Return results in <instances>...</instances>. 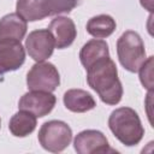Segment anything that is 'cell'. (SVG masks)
I'll return each instance as SVG.
<instances>
[{
	"label": "cell",
	"mask_w": 154,
	"mask_h": 154,
	"mask_svg": "<svg viewBox=\"0 0 154 154\" xmlns=\"http://www.w3.org/2000/svg\"><path fill=\"white\" fill-rule=\"evenodd\" d=\"M87 70V82L99 95L102 102L117 105L123 97V85L118 77L116 63L109 58H102L90 65Z\"/></svg>",
	"instance_id": "6da1fadb"
},
{
	"label": "cell",
	"mask_w": 154,
	"mask_h": 154,
	"mask_svg": "<svg viewBox=\"0 0 154 154\" xmlns=\"http://www.w3.org/2000/svg\"><path fill=\"white\" fill-rule=\"evenodd\" d=\"M108 128L116 138L126 147L138 144L144 135V128L137 112L130 107L114 109L109 114Z\"/></svg>",
	"instance_id": "7a4b0ae2"
},
{
	"label": "cell",
	"mask_w": 154,
	"mask_h": 154,
	"mask_svg": "<svg viewBox=\"0 0 154 154\" xmlns=\"http://www.w3.org/2000/svg\"><path fill=\"white\" fill-rule=\"evenodd\" d=\"M117 54L122 66L129 72H137L140 66L147 59L144 43L141 36L132 30L123 32L118 38Z\"/></svg>",
	"instance_id": "3957f363"
},
{
	"label": "cell",
	"mask_w": 154,
	"mask_h": 154,
	"mask_svg": "<svg viewBox=\"0 0 154 154\" xmlns=\"http://www.w3.org/2000/svg\"><path fill=\"white\" fill-rule=\"evenodd\" d=\"M37 138L43 149L51 153H59L71 143L72 130L65 122L49 120L41 125Z\"/></svg>",
	"instance_id": "277c9868"
},
{
	"label": "cell",
	"mask_w": 154,
	"mask_h": 154,
	"mask_svg": "<svg viewBox=\"0 0 154 154\" xmlns=\"http://www.w3.org/2000/svg\"><path fill=\"white\" fill-rule=\"evenodd\" d=\"M60 84L58 69L47 61H36L26 73V85L29 90L54 91Z\"/></svg>",
	"instance_id": "5b68a950"
},
{
	"label": "cell",
	"mask_w": 154,
	"mask_h": 154,
	"mask_svg": "<svg viewBox=\"0 0 154 154\" xmlns=\"http://www.w3.org/2000/svg\"><path fill=\"white\" fill-rule=\"evenodd\" d=\"M55 102V95L49 91L30 90L19 99L18 108L32 113L36 118H42L52 112Z\"/></svg>",
	"instance_id": "8992f818"
},
{
	"label": "cell",
	"mask_w": 154,
	"mask_h": 154,
	"mask_svg": "<svg viewBox=\"0 0 154 154\" xmlns=\"http://www.w3.org/2000/svg\"><path fill=\"white\" fill-rule=\"evenodd\" d=\"M54 40L48 29H38L29 32L25 38V49L35 61H45L54 51Z\"/></svg>",
	"instance_id": "52a82bcc"
},
{
	"label": "cell",
	"mask_w": 154,
	"mask_h": 154,
	"mask_svg": "<svg viewBox=\"0 0 154 154\" xmlns=\"http://www.w3.org/2000/svg\"><path fill=\"white\" fill-rule=\"evenodd\" d=\"M75 150L78 154H103L114 152L109 148L108 140L99 130H83L73 140Z\"/></svg>",
	"instance_id": "ba28073f"
},
{
	"label": "cell",
	"mask_w": 154,
	"mask_h": 154,
	"mask_svg": "<svg viewBox=\"0 0 154 154\" xmlns=\"http://www.w3.org/2000/svg\"><path fill=\"white\" fill-rule=\"evenodd\" d=\"M25 61V49L20 41H0V77L18 70Z\"/></svg>",
	"instance_id": "9c48e42d"
},
{
	"label": "cell",
	"mask_w": 154,
	"mask_h": 154,
	"mask_svg": "<svg viewBox=\"0 0 154 154\" xmlns=\"http://www.w3.org/2000/svg\"><path fill=\"white\" fill-rule=\"evenodd\" d=\"M48 30L53 36L54 45L58 49H64L70 47L76 36H77V29L71 18L58 16L48 25Z\"/></svg>",
	"instance_id": "30bf717a"
},
{
	"label": "cell",
	"mask_w": 154,
	"mask_h": 154,
	"mask_svg": "<svg viewBox=\"0 0 154 154\" xmlns=\"http://www.w3.org/2000/svg\"><path fill=\"white\" fill-rule=\"evenodd\" d=\"M26 29V22L17 12L8 13L0 19V41H22Z\"/></svg>",
	"instance_id": "8fae6325"
},
{
	"label": "cell",
	"mask_w": 154,
	"mask_h": 154,
	"mask_svg": "<svg viewBox=\"0 0 154 154\" xmlns=\"http://www.w3.org/2000/svg\"><path fill=\"white\" fill-rule=\"evenodd\" d=\"M65 107L75 113H84L96 107V101L93 95L83 89H70L64 94Z\"/></svg>",
	"instance_id": "7c38bea8"
},
{
	"label": "cell",
	"mask_w": 154,
	"mask_h": 154,
	"mask_svg": "<svg viewBox=\"0 0 154 154\" xmlns=\"http://www.w3.org/2000/svg\"><path fill=\"white\" fill-rule=\"evenodd\" d=\"M109 57V49L106 41L100 38H93L83 45L79 52V60L84 69H88L95 61Z\"/></svg>",
	"instance_id": "4fadbf2b"
},
{
	"label": "cell",
	"mask_w": 154,
	"mask_h": 154,
	"mask_svg": "<svg viewBox=\"0 0 154 154\" xmlns=\"http://www.w3.org/2000/svg\"><path fill=\"white\" fill-rule=\"evenodd\" d=\"M36 125L37 120L32 113L19 109V112L14 113L10 119L8 130L16 137H26L36 129Z\"/></svg>",
	"instance_id": "5bb4252c"
},
{
	"label": "cell",
	"mask_w": 154,
	"mask_h": 154,
	"mask_svg": "<svg viewBox=\"0 0 154 154\" xmlns=\"http://www.w3.org/2000/svg\"><path fill=\"white\" fill-rule=\"evenodd\" d=\"M16 12L25 22L42 20L49 16L42 0H17Z\"/></svg>",
	"instance_id": "9a60e30c"
},
{
	"label": "cell",
	"mask_w": 154,
	"mask_h": 154,
	"mask_svg": "<svg viewBox=\"0 0 154 154\" xmlns=\"http://www.w3.org/2000/svg\"><path fill=\"white\" fill-rule=\"evenodd\" d=\"M116 20L109 14H99L95 17H91L87 25L85 30L89 35H91L95 38H105L111 36L116 30Z\"/></svg>",
	"instance_id": "2e32d148"
},
{
	"label": "cell",
	"mask_w": 154,
	"mask_h": 154,
	"mask_svg": "<svg viewBox=\"0 0 154 154\" xmlns=\"http://www.w3.org/2000/svg\"><path fill=\"white\" fill-rule=\"evenodd\" d=\"M42 1L49 16L69 13L81 2V0H42Z\"/></svg>",
	"instance_id": "e0dca14e"
},
{
	"label": "cell",
	"mask_w": 154,
	"mask_h": 154,
	"mask_svg": "<svg viewBox=\"0 0 154 154\" xmlns=\"http://www.w3.org/2000/svg\"><path fill=\"white\" fill-rule=\"evenodd\" d=\"M153 63L154 57H148L138 69L140 81L142 85L148 90H153Z\"/></svg>",
	"instance_id": "ac0fdd59"
},
{
	"label": "cell",
	"mask_w": 154,
	"mask_h": 154,
	"mask_svg": "<svg viewBox=\"0 0 154 154\" xmlns=\"http://www.w3.org/2000/svg\"><path fill=\"white\" fill-rule=\"evenodd\" d=\"M140 2H141V5H142L146 10H148L149 12L153 11V0H140Z\"/></svg>",
	"instance_id": "d6986e66"
},
{
	"label": "cell",
	"mask_w": 154,
	"mask_h": 154,
	"mask_svg": "<svg viewBox=\"0 0 154 154\" xmlns=\"http://www.w3.org/2000/svg\"><path fill=\"white\" fill-rule=\"evenodd\" d=\"M0 128H1V119H0Z\"/></svg>",
	"instance_id": "ffe728a7"
}]
</instances>
